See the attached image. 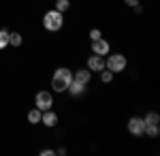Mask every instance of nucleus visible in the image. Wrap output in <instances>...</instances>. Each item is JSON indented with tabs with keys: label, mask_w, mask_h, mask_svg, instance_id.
<instances>
[{
	"label": "nucleus",
	"mask_w": 160,
	"mask_h": 156,
	"mask_svg": "<svg viewBox=\"0 0 160 156\" xmlns=\"http://www.w3.org/2000/svg\"><path fill=\"white\" fill-rule=\"evenodd\" d=\"M62 26H64V13L51 9L43 15V28L47 32H58V30H62Z\"/></svg>",
	"instance_id": "obj_2"
},
{
	"label": "nucleus",
	"mask_w": 160,
	"mask_h": 156,
	"mask_svg": "<svg viewBox=\"0 0 160 156\" xmlns=\"http://www.w3.org/2000/svg\"><path fill=\"white\" fill-rule=\"evenodd\" d=\"M128 133L130 135H135V137H141V135H145V122L143 118H130L128 120Z\"/></svg>",
	"instance_id": "obj_6"
},
{
	"label": "nucleus",
	"mask_w": 160,
	"mask_h": 156,
	"mask_svg": "<svg viewBox=\"0 0 160 156\" xmlns=\"http://www.w3.org/2000/svg\"><path fill=\"white\" fill-rule=\"evenodd\" d=\"M145 135H148V137H158L160 135V124H145Z\"/></svg>",
	"instance_id": "obj_13"
},
{
	"label": "nucleus",
	"mask_w": 160,
	"mask_h": 156,
	"mask_svg": "<svg viewBox=\"0 0 160 156\" xmlns=\"http://www.w3.org/2000/svg\"><path fill=\"white\" fill-rule=\"evenodd\" d=\"M58 122H60L58 113H56V111H51V109H45V111L41 113V124H45L47 128H53V126H58Z\"/></svg>",
	"instance_id": "obj_8"
},
{
	"label": "nucleus",
	"mask_w": 160,
	"mask_h": 156,
	"mask_svg": "<svg viewBox=\"0 0 160 156\" xmlns=\"http://www.w3.org/2000/svg\"><path fill=\"white\" fill-rule=\"evenodd\" d=\"M56 154V150H49V148H45L43 152H41V156H53Z\"/></svg>",
	"instance_id": "obj_20"
},
{
	"label": "nucleus",
	"mask_w": 160,
	"mask_h": 156,
	"mask_svg": "<svg viewBox=\"0 0 160 156\" xmlns=\"http://www.w3.org/2000/svg\"><path fill=\"white\" fill-rule=\"evenodd\" d=\"M56 154H58V156H64V154H66V148H58V150H56Z\"/></svg>",
	"instance_id": "obj_21"
},
{
	"label": "nucleus",
	"mask_w": 160,
	"mask_h": 156,
	"mask_svg": "<svg viewBox=\"0 0 160 156\" xmlns=\"http://www.w3.org/2000/svg\"><path fill=\"white\" fill-rule=\"evenodd\" d=\"M126 66H128V60L124 54H107L105 56V69H109L113 75L126 71Z\"/></svg>",
	"instance_id": "obj_3"
},
{
	"label": "nucleus",
	"mask_w": 160,
	"mask_h": 156,
	"mask_svg": "<svg viewBox=\"0 0 160 156\" xmlns=\"http://www.w3.org/2000/svg\"><path fill=\"white\" fill-rule=\"evenodd\" d=\"M34 107L41 109V111L51 109V107H53V94H51V92H47V90L37 92V96H34Z\"/></svg>",
	"instance_id": "obj_4"
},
{
	"label": "nucleus",
	"mask_w": 160,
	"mask_h": 156,
	"mask_svg": "<svg viewBox=\"0 0 160 156\" xmlns=\"http://www.w3.org/2000/svg\"><path fill=\"white\" fill-rule=\"evenodd\" d=\"M22 43H24V36L19 32H9V45L11 47H19Z\"/></svg>",
	"instance_id": "obj_11"
},
{
	"label": "nucleus",
	"mask_w": 160,
	"mask_h": 156,
	"mask_svg": "<svg viewBox=\"0 0 160 156\" xmlns=\"http://www.w3.org/2000/svg\"><path fill=\"white\" fill-rule=\"evenodd\" d=\"M100 79H102V84H111V81H113V73H111L109 69H102V71H100Z\"/></svg>",
	"instance_id": "obj_17"
},
{
	"label": "nucleus",
	"mask_w": 160,
	"mask_h": 156,
	"mask_svg": "<svg viewBox=\"0 0 160 156\" xmlns=\"http://www.w3.org/2000/svg\"><path fill=\"white\" fill-rule=\"evenodd\" d=\"M100 36H102V32H100L98 28H92V30H90V41H96Z\"/></svg>",
	"instance_id": "obj_18"
},
{
	"label": "nucleus",
	"mask_w": 160,
	"mask_h": 156,
	"mask_svg": "<svg viewBox=\"0 0 160 156\" xmlns=\"http://www.w3.org/2000/svg\"><path fill=\"white\" fill-rule=\"evenodd\" d=\"M53 9L60 11V13H66L71 9V0H56V7H53Z\"/></svg>",
	"instance_id": "obj_14"
},
{
	"label": "nucleus",
	"mask_w": 160,
	"mask_h": 156,
	"mask_svg": "<svg viewBox=\"0 0 160 156\" xmlns=\"http://www.w3.org/2000/svg\"><path fill=\"white\" fill-rule=\"evenodd\" d=\"M71 81H73V71L66 69V66H60V69L53 71V77H51V90L58 92V94H62V92H66V88H68Z\"/></svg>",
	"instance_id": "obj_1"
},
{
	"label": "nucleus",
	"mask_w": 160,
	"mask_h": 156,
	"mask_svg": "<svg viewBox=\"0 0 160 156\" xmlns=\"http://www.w3.org/2000/svg\"><path fill=\"white\" fill-rule=\"evenodd\" d=\"M41 113H43V111H41V109H30V111H28V122H30V124H41Z\"/></svg>",
	"instance_id": "obj_12"
},
{
	"label": "nucleus",
	"mask_w": 160,
	"mask_h": 156,
	"mask_svg": "<svg viewBox=\"0 0 160 156\" xmlns=\"http://www.w3.org/2000/svg\"><path fill=\"white\" fill-rule=\"evenodd\" d=\"M92 54H96V56H107V54H111V43L107 41V39H96V41H92Z\"/></svg>",
	"instance_id": "obj_5"
},
{
	"label": "nucleus",
	"mask_w": 160,
	"mask_h": 156,
	"mask_svg": "<svg viewBox=\"0 0 160 156\" xmlns=\"http://www.w3.org/2000/svg\"><path fill=\"white\" fill-rule=\"evenodd\" d=\"M73 79H75V81H79V84H83V86H88V84H90V79H92V73L88 71V69H79L77 73H73Z\"/></svg>",
	"instance_id": "obj_10"
},
{
	"label": "nucleus",
	"mask_w": 160,
	"mask_h": 156,
	"mask_svg": "<svg viewBox=\"0 0 160 156\" xmlns=\"http://www.w3.org/2000/svg\"><path fill=\"white\" fill-rule=\"evenodd\" d=\"M9 47V30H0V51Z\"/></svg>",
	"instance_id": "obj_16"
},
{
	"label": "nucleus",
	"mask_w": 160,
	"mask_h": 156,
	"mask_svg": "<svg viewBox=\"0 0 160 156\" xmlns=\"http://www.w3.org/2000/svg\"><path fill=\"white\" fill-rule=\"evenodd\" d=\"M143 122H145V124H160V116L156 111H148V116L143 118Z\"/></svg>",
	"instance_id": "obj_15"
},
{
	"label": "nucleus",
	"mask_w": 160,
	"mask_h": 156,
	"mask_svg": "<svg viewBox=\"0 0 160 156\" xmlns=\"http://www.w3.org/2000/svg\"><path fill=\"white\" fill-rule=\"evenodd\" d=\"M66 92H68V94L71 96H75V98H79V96H83L86 94V86L83 84H79V81H71V84H68V88H66Z\"/></svg>",
	"instance_id": "obj_9"
},
{
	"label": "nucleus",
	"mask_w": 160,
	"mask_h": 156,
	"mask_svg": "<svg viewBox=\"0 0 160 156\" xmlns=\"http://www.w3.org/2000/svg\"><path fill=\"white\" fill-rule=\"evenodd\" d=\"M90 73H100L105 69V58L102 56H96V54H92L90 58H88V66H86Z\"/></svg>",
	"instance_id": "obj_7"
},
{
	"label": "nucleus",
	"mask_w": 160,
	"mask_h": 156,
	"mask_svg": "<svg viewBox=\"0 0 160 156\" xmlns=\"http://www.w3.org/2000/svg\"><path fill=\"white\" fill-rule=\"evenodd\" d=\"M124 4H126V7H130V9H135L137 4H139V0H124Z\"/></svg>",
	"instance_id": "obj_19"
}]
</instances>
